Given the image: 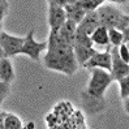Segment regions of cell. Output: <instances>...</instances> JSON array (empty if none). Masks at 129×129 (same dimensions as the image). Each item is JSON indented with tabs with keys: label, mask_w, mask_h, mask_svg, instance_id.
<instances>
[{
	"label": "cell",
	"mask_w": 129,
	"mask_h": 129,
	"mask_svg": "<svg viewBox=\"0 0 129 129\" xmlns=\"http://www.w3.org/2000/svg\"><path fill=\"white\" fill-rule=\"evenodd\" d=\"M91 37V41L94 43V46H108L110 44V38H108V29L106 26H98Z\"/></svg>",
	"instance_id": "13"
},
{
	"label": "cell",
	"mask_w": 129,
	"mask_h": 129,
	"mask_svg": "<svg viewBox=\"0 0 129 129\" xmlns=\"http://www.w3.org/2000/svg\"><path fill=\"white\" fill-rule=\"evenodd\" d=\"M119 54H120V57L123 59L125 63L129 64V47H128V44L125 42L121 43L119 46Z\"/></svg>",
	"instance_id": "21"
},
{
	"label": "cell",
	"mask_w": 129,
	"mask_h": 129,
	"mask_svg": "<svg viewBox=\"0 0 129 129\" xmlns=\"http://www.w3.org/2000/svg\"><path fill=\"white\" fill-rule=\"evenodd\" d=\"M115 2H116V3H120V4H123V3H126L128 0H115Z\"/></svg>",
	"instance_id": "29"
},
{
	"label": "cell",
	"mask_w": 129,
	"mask_h": 129,
	"mask_svg": "<svg viewBox=\"0 0 129 129\" xmlns=\"http://www.w3.org/2000/svg\"><path fill=\"white\" fill-rule=\"evenodd\" d=\"M90 71V81L86 86L87 96L95 101H103L106 90L112 82L111 73L102 68H93Z\"/></svg>",
	"instance_id": "2"
},
{
	"label": "cell",
	"mask_w": 129,
	"mask_h": 129,
	"mask_svg": "<svg viewBox=\"0 0 129 129\" xmlns=\"http://www.w3.org/2000/svg\"><path fill=\"white\" fill-rule=\"evenodd\" d=\"M7 113L8 112H5V111H2V113H0V128H2V125H3V123H4V119H5V116H7Z\"/></svg>",
	"instance_id": "26"
},
{
	"label": "cell",
	"mask_w": 129,
	"mask_h": 129,
	"mask_svg": "<svg viewBox=\"0 0 129 129\" xmlns=\"http://www.w3.org/2000/svg\"><path fill=\"white\" fill-rule=\"evenodd\" d=\"M34 31H35V30L31 29L25 35V43H24V46H22L21 54H24V55L29 56L30 59L38 61V60L41 59V54L44 50H47L48 41L47 42H37L34 39Z\"/></svg>",
	"instance_id": "5"
},
{
	"label": "cell",
	"mask_w": 129,
	"mask_h": 129,
	"mask_svg": "<svg viewBox=\"0 0 129 129\" xmlns=\"http://www.w3.org/2000/svg\"><path fill=\"white\" fill-rule=\"evenodd\" d=\"M108 38H110V44L111 46L119 47L121 43H124V34L121 30H117L115 27L108 29Z\"/></svg>",
	"instance_id": "17"
},
{
	"label": "cell",
	"mask_w": 129,
	"mask_h": 129,
	"mask_svg": "<svg viewBox=\"0 0 129 129\" xmlns=\"http://www.w3.org/2000/svg\"><path fill=\"white\" fill-rule=\"evenodd\" d=\"M78 0H67V4H76Z\"/></svg>",
	"instance_id": "28"
},
{
	"label": "cell",
	"mask_w": 129,
	"mask_h": 129,
	"mask_svg": "<svg viewBox=\"0 0 129 129\" xmlns=\"http://www.w3.org/2000/svg\"><path fill=\"white\" fill-rule=\"evenodd\" d=\"M98 17H99L101 25L106 26L107 29L115 27L117 30H124L129 26V16L120 12L117 8L110 4H103L102 7L96 9Z\"/></svg>",
	"instance_id": "3"
},
{
	"label": "cell",
	"mask_w": 129,
	"mask_h": 129,
	"mask_svg": "<svg viewBox=\"0 0 129 129\" xmlns=\"http://www.w3.org/2000/svg\"><path fill=\"white\" fill-rule=\"evenodd\" d=\"M22 128H25V125L17 115L9 113V112L7 113L4 123L2 125V129H22Z\"/></svg>",
	"instance_id": "15"
},
{
	"label": "cell",
	"mask_w": 129,
	"mask_h": 129,
	"mask_svg": "<svg viewBox=\"0 0 129 129\" xmlns=\"http://www.w3.org/2000/svg\"><path fill=\"white\" fill-rule=\"evenodd\" d=\"M48 3V25L50 30H59L67 21V13L63 5L55 4L52 2Z\"/></svg>",
	"instance_id": "8"
},
{
	"label": "cell",
	"mask_w": 129,
	"mask_h": 129,
	"mask_svg": "<svg viewBox=\"0 0 129 129\" xmlns=\"http://www.w3.org/2000/svg\"><path fill=\"white\" fill-rule=\"evenodd\" d=\"M8 12H9L8 0H0V20H4L8 16Z\"/></svg>",
	"instance_id": "22"
},
{
	"label": "cell",
	"mask_w": 129,
	"mask_h": 129,
	"mask_svg": "<svg viewBox=\"0 0 129 129\" xmlns=\"http://www.w3.org/2000/svg\"><path fill=\"white\" fill-rule=\"evenodd\" d=\"M43 64L47 69L72 76L78 69V63L74 55V47L60 35L59 30H50L48 47Z\"/></svg>",
	"instance_id": "1"
},
{
	"label": "cell",
	"mask_w": 129,
	"mask_h": 129,
	"mask_svg": "<svg viewBox=\"0 0 129 129\" xmlns=\"http://www.w3.org/2000/svg\"><path fill=\"white\" fill-rule=\"evenodd\" d=\"M106 2H110V3H116L115 0H106Z\"/></svg>",
	"instance_id": "30"
},
{
	"label": "cell",
	"mask_w": 129,
	"mask_h": 129,
	"mask_svg": "<svg viewBox=\"0 0 129 129\" xmlns=\"http://www.w3.org/2000/svg\"><path fill=\"white\" fill-rule=\"evenodd\" d=\"M74 46H85V47H94V43L91 41V37L87 33L82 31L77 27V31H76V43Z\"/></svg>",
	"instance_id": "16"
},
{
	"label": "cell",
	"mask_w": 129,
	"mask_h": 129,
	"mask_svg": "<svg viewBox=\"0 0 129 129\" xmlns=\"http://www.w3.org/2000/svg\"><path fill=\"white\" fill-rule=\"evenodd\" d=\"M76 31H77V24H74L71 20H67L63 24V26L59 29L60 35H61L69 44H72L73 47H74V43H76Z\"/></svg>",
	"instance_id": "11"
},
{
	"label": "cell",
	"mask_w": 129,
	"mask_h": 129,
	"mask_svg": "<svg viewBox=\"0 0 129 129\" xmlns=\"http://www.w3.org/2000/svg\"><path fill=\"white\" fill-rule=\"evenodd\" d=\"M111 55H112V69H111V77L112 81H119L123 77L129 74V64L125 63L120 57L119 54V47L112 46L111 48Z\"/></svg>",
	"instance_id": "7"
},
{
	"label": "cell",
	"mask_w": 129,
	"mask_h": 129,
	"mask_svg": "<svg viewBox=\"0 0 129 129\" xmlns=\"http://www.w3.org/2000/svg\"><path fill=\"white\" fill-rule=\"evenodd\" d=\"M25 128H27V129H34V128H35V124L33 123V121H30V123H27V125H25Z\"/></svg>",
	"instance_id": "27"
},
{
	"label": "cell",
	"mask_w": 129,
	"mask_h": 129,
	"mask_svg": "<svg viewBox=\"0 0 129 129\" xmlns=\"http://www.w3.org/2000/svg\"><path fill=\"white\" fill-rule=\"evenodd\" d=\"M119 86H120V96L121 99H125L129 96V74L119 80Z\"/></svg>",
	"instance_id": "19"
},
{
	"label": "cell",
	"mask_w": 129,
	"mask_h": 129,
	"mask_svg": "<svg viewBox=\"0 0 129 129\" xmlns=\"http://www.w3.org/2000/svg\"><path fill=\"white\" fill-rule=\"evenodd\" d=\"M123 34H124V42L125 43H129V26L123 31Z\"/></svg>",
	"instance_id": "23"
},
{
	"label": "cell",
	"mask_w": 129,
	"mask_h": 129,
	"mask_svg": "<svg viewBox=\"0 0 129 129\" xmlns=\"http://www.w3.org/2000/svg\"><path fill=\"white\" fill-rule=\"evenodd\" d=\"M98 50L94 47H85V46H74V55L76 59H77V63L78 65L83 67L87 60L91 57Z\"/></svg>",
	"instance_id": "14"
},
{
	"label": "cell",
	"mask_w": 129,
	"mask_h": 129,
	"mask_svg": "<svg viewBox=\"0 0 129 129\" xmlns=\"http://www.w3.org/2000/svg\"><path fill=\"white\" fill-rule=\"evenodd\" d=\"M9 87H11V83L8 82H0V102H4V99H7V96L9 94Z\"/></svg>",
	"instance_id": "20"
},
{
	"label": "cell",
	"mask_w": 129,
	"mask_h": 129,
	"mask_svg": "<svg viewBox=\"0 0 129 129\" xmlns=\"http://www.w3.org/2000/svg\"><path fill=\"white\" fill-rule=\"evenodd\" d=\"M14 68L11 63L9 57H2L0 59V80L3 82L12 83L14 81Z\"/></svg>",
	"instance_id": "10"
},
{
	"label": "cell",
	"mask_w": 129,
	"mask_h": 129,
	"mask_svg": "<svg viewBox=\"0 0 129 129\" xmlns=\"http://www.w3.org/2000/svg\"><path fill=\"white\" fill-rule=\"evenodd\" d=\"M47 2H52V3L59 4V5H63V7L67 5V0H47Z\"/></svg>",
	"instance_id": "24"
},
{
	"label": "cell",
	"mask_w": 129,
	"mask_h": 129,
	"mask_svg": "<svg viewBox=\"0 0 129 129\" xmlns=\"http://www.w3.org/2000/svg\"><path fill=\"white\" fill-rule=\"evenodd\" d=\"M25 43V37L11 35L7 31H2L0 34V48H2V57H12L20 55L22 51V46Z\"/></svg>",
	"instance_id": "4"
},
{
	"label": "cell",
	"mask_w": 129,
	"mask_h": 129,
	"mask_svg": "<svg viewBox=\"0 0 129 129\" xmlns=\"http://www.w3.org/2000/svg\"><path fill=\"white\" fill-rule=\"evenodd\" d=\"M106 0H78L77 4L86 12H94L104 4Z\"/></svg>",
	"instance_id": "18"
},
{
	"label": "cell",
	"mask_w": 129,
	"mask_h": 129,
	"mask_svg": "<svg viewBox=\"0 0 129 129\" xmlns=\"http://www.w3.org/2000/svg\"><path fill=\"white\" fill-rule=\"evenodd\" d=\"M98 26H101V21H99V17H98L96 11H94V12H87L86 16L83 17V20L77 25V27H78L80 30L87 33L89 35H91L93 31H94Z\"/></svg>",
	"instance_id": "9"
},
{
	"label": "cell",
	"mask_w": 129,
	"mask_h": 129,
	"mask_svg": "<svg viewBox=\"0 0 129 129\" xmlns=\"http://www.w3.org/2000/svg\"><path fill=\"white\" fill-rule=\"evenodd\" d=\"M83 68L86 69H93V68H102L111 72L112 69V55H111V48L106 51H96L95 54L90 57L87 61L83 64Z\"/></svg>",
	"instance_id": "6"
},
{
	"label": "cell",
	"mask_w": 129,
	"mask_h": 129,
	"mask_svg": "<svg viewBox=\"0 0 129 129\" xmlns=\"http://www.w3.org/2000/svg\"><path fill=\"white\" fill-rule=\"evenodd\" d=\"M64 8H65V13H67V20H71L77 25L83 20V17H85L86 13H87L83 8H81L77 3L76 4H67Z\"/></svg>",
	"instance_id": "12"
},
{
	"label": "cell",
	"mask_w": 129,
	"mask_h": 129,
	"mask_svg": "<svg viewBox=\"0 0 129 129\" xmlns=\"http://www.w3.org/2000/svg\"><path fill=\"white\" fill-rule=\"evenodd\" d=\"M124 110H125V112L129 115V96L124 99Z\"/></svg>",
	"instance_id": "25"
}]
</instances>
